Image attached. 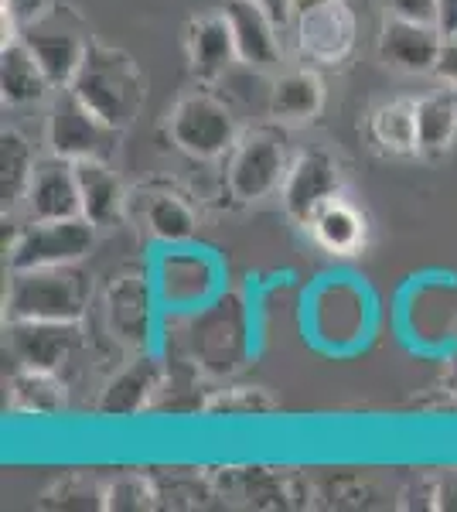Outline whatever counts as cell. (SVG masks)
<instances>
[{
    "label": "cell",
    "mask_w": 457,
    "mask_h": 512,
    "mask_svg": "<svg viewBox=\"0 0 457 512\" xmlns=\"http://www.w3.org/2000/svg\"><path fill=\"white\" fill-rule=\"evenodd\" d=\"M69 89L116 130H127L140 117L147 99V79L134 55L99 41H89L86 59Z\"/></svg>",
    "instance_id": "6da1fadb"
},
{
    "label": "cell",
    "mask_w": 457,
    "mask_h": 512,
    "mask_svg": "<svg viewBox=\"0 0 457 512\" xmlns=\"http://www.w3.org/2000/svg\"><path fill=\"white\" fill-rule=\"evenodd\" d=\"M4 308L11 321H82L89 308V277L76 267L11 270Z\"/></svg>",
    "instance_id": "7a4b0ae2"
},
{
    "label": "cell",
    "mask_w": 457,
    "mask_h": 512,
    "mask_svg": "<svg viewBox=\"0 0 457 512\" xmlns=\"http://www.w3.org/2000/svg\"><path fill=\"white\" fill-rule=\"evenodd\" d=\"M290 158L287 140L273 127L243 130L226 158V188L236 202H260L284 188Z\"/></svg>",
    "instance_id": "3957f363"
},
{
    "label": "cell",
    "mask_w": 457,
    "mask_h": 512,
    "mask_svg": "<svg viewBox=\"0 0 457 512\" xmlns=\"http://www.w3.org/2000/svg\"><path fill=\"white\" fill-rule=\"evenodd\" d=\"M168 134L178 151H185L195 161H219L229 158V151L239 140V123L229 103H222L212 93H191L178 99L168 117Z\"/></svg>",
    "instance_id": "277c9868"
},
{
    "label": "cell",
    "mask_w": 457,
    "mask_h": 512,
    "mask_svg": "<svg viewBox=\"0 0 457 512\" xmlns=\"http://www.w3.org/2000/svg\"><path fill=\"white\" fill-rule=\"evenodd\" d=\"M96 246V226L86 216L24 222L11 246H7V270H48L76 267Z\"/></svg>",
    "instance_id": "5b68a950"
},
{
    "label": "cell",
    "mask_w": 457,
    "mask_h": 512,
    "mask_svg": "<svg viewBox=\"0 0 457 512\" xmlns=\"http://www.w3.org/2000/svg\"><path fill=\"white\" fill-rule=\"evenodd\" d=\"M123 130L110 127L103 117H96L72 89H55L48 106V151L65 161H113L116 140Z\"/></svg>",
    "instance_id": "8992f818"
},
{
    "label": "cell",
    "mask_w": 457,
    "mask_h": 512,
    "mask_svg": "<svg viewBox=\"0 0 457 512\" xmlns=\"http://www.w3.org/2000/svg\"><path fill=\"white\" fill-rule=\"evenodd\" d=\"M294 41L311 69H338L359 45V18L348 0H321L294 18Z\"/></svg>",
    "instance_id": "52a82bcc"
},
{
    "label": "cell",
    "mask_w": 457,
    "mask_h": 512,
    "mask_svg": "<svg viewBox=\"0 0 457 512\" xmlns=\"http://www.w3.org/2000/svg\"><path fill=\"white\" fill-rule=\"evenodd\" d=\"M338 192H342V168H338L331 151H324V147H307L297 158H290L280 198H284V209L294 222L307 226L314 212Z\"/></svg>",
    "instance_id": "ba28073f"
},
{
    "label": "cell",
    "mask_w": 457,
    "mask_h": 512,
    "mask_svg": "<svg viewBox=\"0 0 457 512\" xmlns=\"http://www.w3.org/2000/svg\"><path fill=\"white\" fill-rule=\"evenodd\" d=\"M444 38L447 35L440 31V24L386 18L379 31V59L389 69L410 72V76H434Z\"/></svg>",
    "instance_id": "9c48e42d"
},
{
    "label": "cell",
    "mask_w": 457,
    "mask_h": 512,
    "mask_svg": "<svg viewBox=\"0 0 457 512\" xmlns=\"http://www.w3.org/2000/svg\"><path fill=\"white\" fill-rule=\"evenodd\" d=\"M24 222H45V219H76L82 216V198H79V178L76 164L65 158H48L38 161L31 188L24 195Z\"/></svg>",
    "instance_id": "30bf717a"
},
{
    "label": "cell",
    "mask_w": 457,
    "mask_h": 512,
    "mask_svg": "<svg viewBox=\"0 0 457 512\" xmlns=\"http://www.w3.org/2000/svg\"><path fill=\"white\" fill-rule=\"evenodd\" d=\"M226 18L236 38V55L239 65H249L256 72H273L280 65V24L273 21L267 7H260L256 0H226Z\"/></svg>",
    "instance_id": "8fae6325"
},
{
    "label": "cell",
    "mask_w": 457,
    "mask_h": 512,
    "mask_svg": "<svg viewBox=\"0 0 457 512\" xmlns=\"http://www.w3.org/2000/svg\"><path fill=\"white\" fill-rule=\"evenodd\" d=\"M7 342L24 369L58 373L79 342V321H11Z\"/></svg>",
    "instance_id": "7c38bea8"
},
{
    "label": "cell",
    "mask_w": 457,
    "mask_h": 512,
    "mask_svg": "<svg viewBox=\"0 0 457 512\" xmlns=\"http://www.w3.org/2000/svg\"><path fill=\"white\" fill-rule=\"evenodd\" d=\"M157 297L174 311H202L215 297V267L205 253L178 250L161 263Z\"/></svg>",
    "instance_id": "4fadbf2b"
},
{
    "label": "cell",
    "mask_w": 457,
    "mask_h": 512,
    "mask_svg": "<svg viewBox=\"0 0 457 512\" xmlns=\"http://www.w3.org/2000/svg\"><path fill=\"white\" fill-rule=\"evenodd\" d=\"M185 48H188L191 76L198 82H219L229 76L232 65H239L236 38H232L226 11L205 14V18L191 21L185 28Z\"/></svg>",
    "instance_id": "5bb4252c"
},
{
    "label": "cell",
    "mask_w": 457,
    "mask_h": 512,
    "mask_svg": "<svg viewBox=\"0 0 457 512\" xmlns=\"http://www.w3.org/2000/svg\"><path fill=\"white\" fill-rule=\"evenodd\" d=\"M21 41L35 52L45 76L52 79L55 89H69L76 79L82 59H86L89 41L72 28H52V14L21 31Z\"/></svg>",
    "instance_id": "9a60e30c"
},
{
    "label": "cell",
    "mask_w": 457,
    "mask_h": 512,
    "mask_svg": "<svg viewBox=\"0 0 457 512\" xmlns=\"http://www.w3.org/2000/svg\"><path fill=\"white\" fill-rule=\"evenodd\" d=\"M154 291L144 277H113L110 287V332L116 342L127 349H144L151 338V318H154Z\"/></svg>",
    "instance_id": "2e32d148"
},
{
    "label": "cell",
    "mask_w": 457,
    "mask_h": 512,
    "mask_svg": "<svg viewBox=\"0 0 457 512\" xmlns=\"http://www.w3.org/2000/svg\"><path fill=\"white\" fill-rule=\"evenodd\" d=\"M79 178V198H82V216L93 222L96 229L116 226L127 216L130 195L123 188L120 175H116L113 161H72Z\"/></svg>",
    "instance_id": "e0dca14e"
},
{
    "label": "cell",
    "mask_w": 457,
    "mask_h": 512,
    "mask_svg": "<svg viewBox=\"0 0 457 512\" xmlns=\"http://www.w3.org/2000/svg\"><path fill=\"white\" fill-rule=\"evenodd\" d=\"M324 106V82L318 72L307 69H290L280 72L270 82L267 93V117L273 123H311Z\"/></svg>",
    "instance_id": "ac0fdd59"
},
{
    "label": "cell",
    "mask_w": 457,
    "mask_h": 512,
    "mask_svg": "<svg viewBox=\"0 0 457 512\" xmlns=\"http://www.w3.org/2000/svg\"><path fill=\"white\" fill-rule=\"evenodd\" d=\"M130 202L137 205L140 222L147 226V233L161 239V243L181 246L195 236L198 216L185 195L168 192V188H147V192H137Z\"/></svg>",
    "instance_id": "d6986e66"
},
{
    "label": "cell",
    "mask_w": 457,
    "mask_h": 512,
    "mask_svg": "<svg viewBox=\"0 0 457 512\" xmlns=\"http://www.w3.org/2000/svg\"><path fill=\"white\" fill-rule=\"evenodd\" d=\"M304 229L314 236V243L331 256H355L365 246V233H369L365 216L348 202L345 192L328 198Z\"/></svg>",
    "instance_id": "ffe728a7"
},
{
    "label": "cell",
    "mask_w": 457,
    "mask_h": 512,
    "mask_svg": "<svg viewBox=\"0 0 457 512\" xmlns=\"http://www.w3.org/2000/svg\"><path fill=\"white\" fill-rule=\"evenodd\" d=\"M52 89V79L45 76L41 62L24 41L0 48V96H4L7 106L41 103Z\"/></svg>",
    "instance_id": "44dd1931"
},
{
    "label": "cell",
    "mask_w": 457,
    "mask_h": 512,
    "mask_svg": "<svg viewBox=\"0 0 457 512\" xmlns=\"http://www.w3.org/2000/svg\"><path fill=\"white\" fill-rule=\"evenodd\" d=\"M369 140L382 154H393V158L420 154L417 99H389V103L376 106L369 117Z\"/></svg>",
    "instance_id": "7402d4cb"
},
{
    "label": "cell",
    "mask_w": 457,
    "mask_h": 512,
    "mask_svg": "<svg viewBox=\"0 0 457 512\" xmlns=\"http://www.w3.org/2000/svg\"><path fill=\"white\" fill-rule=\"evenodd\" d=\"M35 168L38 158L31 140L18 130H4V137H0V205H4V216H11L24 205Z\"/></svg>",
    "instance_id": "603a6c76"
},
{
    "label": "cell",
    "mask_w": 457,
    "mask_h": 512,
    "mask_svg": "<svg viewBox=\"0 0 457 512\" xmlns=\"http://www.w3.org/2000/svg\"><path fill=\"white\" fill-rule=\"evenodd\" d=\"M420 120V154H444L457 140V93L454 89H437L430 96L417 99Z\"/></svg>",
    "instance_id": "cb8c5ba5"
},
{
    "label": "cell",
    "mask_w": 457,
    "mask_h": 512,
    "mask_svg": "<svg viewBox=\"0 0 457 512\" xmlns=\"http://www.w3.org/2000/svg\"><path fill=\"white\" fill-rule=\"evenodd\" d=\"M161 390V369L154 359L140 355L127 373H120L103 396V414H137L147 407V400Z\"/></svg>",
    "instance_id": "d4e9b609"
},
{
    "label": "cell",
    "mask_w": 457,
    "mask_h": 512,
    "mask_svg": "<svg viewBox=\"0 0 457 512\" xmlns=\"http://www.w3.org/2000/svg\"><path fill=\"white\" fill-rule=\"evenodd\" d=\"M11 407L18 414L52 417L65 407V386L62 379L48 369H24L11 379Z\"/></svg>",
    "instance_id": "484cf974"
},
{
    "label": "cell",
    "mask_w": 457,
    "mask_h": 512,
    "mask_svg": "<svg viewBox=\"0 0 457 512\" xmlns=\"http://www.w3.org/2000/svg\"><path fill=\"white\" fill-rule=\"evenodd\" d=\"M157 485L144 475H120L103 489V509H151L157 506Z\"/></svg>",
    "instance_id": "4316f807"
},
{
    "label": "cell",
    "mask_w": 457,
    "mask_h": 512,
    "mask_svg": "<svg viewBox=\"0 0 457 512\" xmlns=\"http://www.w3.org/2000/svg\"><path fill=\"white\" fill-rule=\"evenodd\" d=\"M270 407L273 400L263 390H256V386H232V390L219 393L215 400L205 403L209 414H263Z\"/></svg>",
    "instance_id": "83f0119b"
},
{
    "label": "cell",
    "mask_w": 457,
    "mask_h": 512,
    "mask_svg": "<svg viewBox=\"0 0 457 512\" xmlns=\"http://www.w3.org/2000/svg\"><path fill=\"white\" fill-rule=\"evenodd\" d=\"M386 18L420 21V24H440V0H379Z\"/></svg>",
    "instance_id": "f1b7e54d"
},
{
    "label": "cell",
    "mask_w": 457,
    "mask_h": 512,
    "mask_svg": "<svg viewBox=\"0 0 457 512\" xmlns=\"http://www.w3.org/2000/svg\"><path fill=\"white\" fill-rule=\"evenodd\" d=\"M0 4L11 7L14 18H18V24H21V31L55 11V0H0Z\"/></svg>",
    "instance_id": "f546056e"
},
{
    "label": "cell",
    "mask_w": 457,
    "mask_h": 512,
    "mask_svg": "<svg viewBox=\"0 0 457 512\" xmlns=\"http://www.w3.org/2000/svg\"><path fill=\"white\" fill-rule=\"evenodd\" d=\"M434 76L440 79V86H447V89H454V93H457V35L444 38V48H440Z\"/></svg>",
    "instance_id": "4dcf8cb0"
},
{
    "label": "cell",
    "mask_w": 457,
    "mask_h": 512,
    "mask_svg": "<svg viewBox=\"0 0 457 512\" xmlns=\"http://www.w3.org/2000/svg\"><path fill=\"white\" fill-rule=\"evenodd\" d=\"M256 4L267 7L280 28H290V24H294V0H256Z\"/></svg>",
    "instance_id": "1f68e13d"
},
{
    "label": "cell",
    "mask_w": 457,
    "mask_h": 512,
    "mask_svg": "<svg viewBox=\"0 0 457 512\" xmlns=\"http://www.w3.org/2000/svg\"><path fill=\"white\" fill-rule=\"evenodd\" d=\"M440 31L457 35V0H440Z\"/></svg>",
    "instance_id": "d6a6232c"
},
{
    "label": "cell",
    "mask_w": 457,
    "mask_h": 512,
    "mask_svg": "<svg viewBox=\"0 0 457 512\" xmlns=\"http://www.w3.org/2000/svg\"><path fill=\"white\" fill-rule=\"evenodd\" d=\"M314 4H321V0H294V18L301 11H307V7H314Z\"/></svg>",
    "instance_id": "836d02e7"
},
{
    "label": "cell",
    "mask_w": 457,
    "mask_h": 512,
    "mask_svg": "<svg viewBox=\"0 0 457 512\" xmlns=\"http://www.w3.org/2000/svg\"><path fill=\"white\" fill-rule=\"evenodd\" d=\"M451 383L457 386V349H454V355H451Z\"/></svg>",
    "instance_id": "e575fe53"
}]
</instances>
